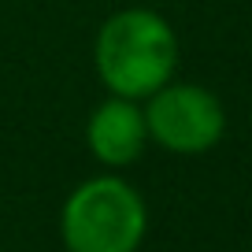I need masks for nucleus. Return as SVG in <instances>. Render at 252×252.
<instances>
[{
    "label": "nucleus",
    "instance_id": "1",
    "mask_svg": "<svg viewBox=\"0 0 252 252\" xmlns=\"http://www.w3.org/2000/svg\"><path fill=\"white\" fill-rule=\"evenodd\" d=\"M178 33L152 8H123L108 15L93 41V67L111 96L149 100L178 74Z\"/></svg>",
    "mask_w": 252,
    "mask_h": 252
},
{
    "label": "nucleus",
    "instance_id": "2",
    "mask_svg": "<svg viewBox=\"0 0 252 252\" xmlns=\"http://www.w3.org/2000/svg\"><path fill=\"white\" fill-rule=\"evenodd\" d=\"M145 230V197L119 174H93L78 182L60 212V237L67 252H137Z\"/></svg>",
    "mask_w": 252,
    "mask_h": 252
},
{
    "label": "nucleus",
    "instance_id": "3",
    "mask_svg": "<svg viewBox=\"0 0 252 252\" xmlns=\"http://www.w3.org/2000/svg\"><path fill=\"white\" fill-rule=\"evenodd\" d=\"M149 141L174 156H200L212 152L226 134V108L208 86L171 78L163 89L141 100Z\"/></svg>",
    "mask_w": 252,
    "mask_h": 252
},
{
    "label": "nucleus",
    "instance_id": "4",
    "mask_svg": "<svg viewBox=\"0 0 252 252\" xmlns=\"http://www.w3.org/2000/svg\"><path fill=\"white\" fill-rule=\"evenodd\" d=\"M86 145L96 163L111 167V171L137 163L145 145H149V123H145L141 100H126V96L100 100L89 111Z\"/></svg>",
    "mask_w": 252,
    "mask_h": 252
}]
</instances>
